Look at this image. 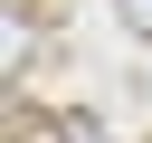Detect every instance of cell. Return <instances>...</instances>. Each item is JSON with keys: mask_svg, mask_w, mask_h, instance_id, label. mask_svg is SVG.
<instances>
[{"mask_svg": "<svg viewBox=\"0 0 152 143\" xmlns=\"http://www.w3.org/2000/svg\"><path fill=\"white\" fill-rule=\"evenodd\" d=\"M114 10H124V29H133V38H152V0H114Z\"/></svg>", "mask_w": 152, "mask_h": 143, "instance_id": "cell-2", "label": "cell"}, {"mask_svg": "<svg viewBox=\"0 0 152 143\" xmlns=\"http://www.w3.org/2000/svg\"><path fill=\"white\" fill-rule=\"evenodd\" d=\"M57 143H114V133H104L86 105H66V114H57Z\"/></svg>", "mask_w": 152, "mask_h": 143, "instance_id": "cell-1", "label": "cell"}]
</instances>
